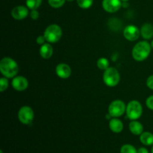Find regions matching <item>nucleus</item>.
<instances>
[{"label": "nucleus", "instance_id": "nucleus-32", "mask_svg": "<svg viewBox=\"0 0 153 153\" xmlns=\"http://www.w3.org/2000/svg\"><path fill=\"white\" fill-rule=\"evenodd\" d=\"M151 153H153V146H152V150H151Z\"/></svg>", "mask_w": 153, "mask_h": 153}, {"label": "nucleus", "instance_id": "nucleus-31", "mask_svg": "<svg viewBox=\"0 0 153 153\" xmlns=\"http://www.w3.org/2000/svg\"><path fill=\"white\" fill-rule=\"evenodd\" d=\"M121 1H128V0H121Z\"/></svg>", "mask_w": 153, "mask_h": 153}, {"label": "nucleus", "instance_id": "nucleus-4", "mask_svg": "<svg viewBox=\"0 0 153 153\" xmlns=\"http://www.w3.org/2000/svg\"><path fill=\"white\" fill-rule=\"evenodd\" d=\"M44 37L46 41L49 43H55L59 41L62 36V30L61 27L55 24L49 25L44 31Z\"/></svg>", "mask_w": 153, "mask_h": 153}, {"label": "nucleus", "instance_id": "nucleus-12", "mask_svg": "<svg viewBox=\"0 0 153 153\" xmlns=\"http://www.w3.org/2000/svg\"><path fill=\"white\" fill-rule=\"evenodd\" d=\"M56 73L58 77L61 79H68L71 76L72 70L70 66L62 63L59 64L56 67Z\"/></svg>", "mask_w": 153, "mask_h": 153}, {"label": "nucleus", "instance_id": "nucleus-1", "mask_svg": "<svg viewBox=\"0 0 153 153\" xmlns=\"http://www.w3.org/2000/svg\"><path fill=\"white\" fill-rule=\"evenodd\" d=\"M0 71L6 78H14L19 71V67L14 60L6 57L0 61Z\"/></svg>", "mask_w": 153, "mask_h": 153}, {"label": "nucleus", "instance_id": "nucleus-15", "mask_svg": "<svg viewBox=\"0 0 153 153\" xmlns=\"http://www.w3.org/2000/svg\"><path fill=\"white\" fill-rule=\"evenodd\" d=\"M53 48L49 43H44L40 49V55L44 59H49L52 56Z\"/></svg>", "mask_w": 153, "mask_h": 153}, {"label": "nucleus", "instance_id": "nucleus-11", "mask_svg": "<svg viewBox=\"0 0 153 153\" xmlns=\"http://www.w3.org/2000/svg\"><path fill=\"white\" fill-rule=\"evenodd\" d=\"M12 86L17 91H23L28 88V82L23 76H15L12 81Z\"/></svg>", "mask_w": 153, "mask_h": 153}, {"label": "nucleus", "instance_id": "nucleus-2", "mask_svg": "<svg viewBox=\"0 0 153 153\" xmlns=\"http://www.w3.org/2000/svg\"><path fill=\"white\" fill-rule=\"evenodd\" d=\"M151 44L146 41H140L134 46L132 57L135 61H143L149 57L151 52Z\"/></svg>", "mask_w": 153, "mask_h": 153}, {"label": "nucleus", "instance_id": "nucleus-14", "mask_svg": "<svg viewBox=\"0 0 153 153\" xmlns=\"http://www.w3.org/2000/svg\"><path fill=\"white\" fill-rule=\"evenodd\" d=\"M140 34L142 37L149 40L153 37V25L150 23H146L140 28Z\"/></svg>", "mask_w": 153, "mask_h": 153}, {"label": "nucleus", "instance_id": "nucleus-29", "mask_svg": "<svg viewBox=\"0 0 153 153\" xmlns=\"http://www.w3.org/2000/svg\"><path fill=\"white\" fill-rule=\"evenodd\" d=\"M151 46H152V48L153 49V40L152 41V43H151Z\"/></svg>", "mask_w": 153, "mask_h": 153}, {"label": "nucleus", "instance_id": "nucleus-5", "mask_svg": "<svg viewBox=\"0 0 153 153\" xmlns=\"http://www.w3.org/2000/svg\"><path fill=\"white\" fill-rule=\"evenodd\" d=\"M126 112L128 119L131 120H136L141 117L143 114V108L138 101L132 100L127 105Z\"/></svg>", "mask_w": 153, "mask_h": 153}, {"label": "nucleus", "instance_id": "nucleus-19", "mask_svg": "<svg viewBox=\"0 0 153 153\" xmlns=\"http://www.w3.org/2000/svg\"><path fill=\"white\" fill-rule=\"evenodd\" d=\"M109 61L107 58H100L97 61V67L100 70H105L106 69L108 68Z\"/></svg>", "mask_w": 153, "mask_h": 153}, {"label": "nucleus", "instance_id": "nucleus-3", "mask_svg": "<svg viewBox=\"0 0 153 153\" xmlns=\"http://www.w3.org/2000/svg\"><path fill=\"white\" fill-rule=\"evenodd\" d=\"M103 81L107 86H117L120 81V76L118 70L114 67H108L106 69L103 74Z\"/></svg>", "mask_w": 153, "mask_h": 153}, {"label": "nucleus", "instance_id": "nucleus-20", "mask_svg": "<svg viewBox=\"0 0 153 153\" xmlns=\"http://www.w3.org/2000/svg\"><path fill=\"white\" fill-rule=\"evenodd\" d=\"M120 153H137V150L131 144H124L120 149Z\"/></svg>", "mask_w": 153, "mask_h": 153}, {"label": "nucleus", "instance_id": "nucleus-6", "mask_svg": "<svg viewBox=\"0 0 153 153\" xmlns=\"http://www.w3.org/2000/svg\"><path fill=\"white\" fill-rule=\"evenodd\" d=\"M126 111V106L125 103L119 100L112 102L108 107V114L112 117H119L122 116Z\"/></svg>", "mask_w": 153, "mask_h": 153}, {"label": "nucleus", "instance_id": "nucleus-25", "mask_svg": "<svg viewBox=\"0 0 153 153\" xmlns=\"http://www.w3.org/2000/svg\"><path fill=\"white\" fill-rule=\"evenodd\" d=\"M146 85H147V87L149 89L153 91V75L149 76L147 79V80H146Z\"/></svg>", "mask_w": 153, "mask_h": 153}, {"label": "nucleus", "instance_id": "nucleus-7", "mask_svg": "<svg viewBox=\"0 0 153 153\" xmlns=\"http://www.w3.org/2000/svg\"><path fill=\"white\" fill-rule=\"evenodd\" d=\"M34 117V114L32 108L29 106H23L18 112L19 120L25 125H28L32 123Z\"/></svg>", "mask_w": 153, "mask_h": 153}, {"label": "nucleus", "instance_id": "nucleus-18", "mask_svg": "<svg viewBox=\"0 0 153 153\" xmlns=\"http://www.w3.org/2000/svg\"><path fill=\"white\" fill-rule=\"evenodd\" d=\"M42 0H26V5L31 10H37L40 6Z\"/></svg>", "mask_w": 153, "mask_h": 153}, {"label": "nucleus", "instance_id": "nucleus-23", "mask_svg": "<svg viewBox=\"0 0 153 153\" xmlns=\"http://www.w3.org/2000/svg\"><path fill=\"white\" fill-rule=\"evenodd\" d=\"M8 87V81L5 78H1L0 79V91L4 92L5 90H7Z\"/></svg>", "mask_w": 153, "mask_h": 153}, {"label": "nucleus", "instance_id": "nucleus-21", "mask_svg": "<svg viewBox=\"0 0 153 153\" xmlns=\"http://www.w3.org/2000/svg\"><path fill=\"white\" fill-rule=\"evenodd\" d=\"M94 0H77V4L81 8L88 9L92 6Z\"/></svg>", "mask_w": 153, "mask_h": 153}, {"label": "nucleus", "instance_id": "nucleus-9", "mask_svg": "<svg viewBox=\"0 0 153 153\" xmlns=\"http://www.w3.org/2000/svg\"><path fill=\"white\" fill-rule=\"evenodd\" d=\"M121 0H103L102 7L106 12L115 13L122 7Z\"/></svg>", "mask_w": 153, "mask_h": 153}, {"label": "nucleus", "instance_id": "nucleus-27", "mask_svg": "<svg viewBox=\"0 0 153 153\" xmlns=\"http://www.w3.org/2000/svg\"><path fill=\"white\" fill-rule=\"evenodd\" d=\"M46 38H45L44 35H43V36L40 35V36H39V37H37L36 41H37V43H38L39 45H43V44H44V43H45V41H46Z\"/></svg>", "mask_w": 153, "mask_h": 153}, {"label": "nucleus", "instance_id": "nucleus-24", "mask_svg": "<svg viewBox=\"0 0 153 153\" xmlns=\"http://www.w3.org/2000/svg\"><path fill=\"white\" fill-rule=\"evenodd\" d=\"M146 106H147L148 108L151 109V110L153 111V95L150 96V97H149L147 99H146Z\"/></svg>", "mask_w": 153, "mask_h": 153}, {"label": "nucleus", "instance_id": "nucleus-33", "mask_svg": "<svg viewBox=\"0 0 153 153\" xmlns=\"http://www.w3.org/2000/svg\"><path fill=\"white\" fill-rule=\"evenodd\" d=\"M0 153H3V151L2 150H0Z\"/></svg>", "mask_w": 153, "mask_h": 153}, {"label": "nucleus", "instance_id": "nucleus-17", "mask_svg": "<svg viewBox=\"0 0 153 153\" xmlns=\"http://www.w3.org/2000/svg\"><path fill=\"white\" fill-rule=\"evenodd\" d=\"M140 140L145 146L153 145V134L149 131H143L140 135Z\"/></svg>", "mask_w": 153, "mask_h": 153}, {"label": "nucleus", "instance_id": "nucleus-28", "mask_svg": "<svg viewBox=\"0 0 153 153\" xmlns=\"http://www.w3.org/2000/svg\"><path fill=\"white\" fill-rule=\"evenodd\" d=\"M137 153H149V151L146 148L140 147L137 149Z\"/></svg>", "mask_w": 153, "mask_h": 153}, {"label": "nucleus", "instance_id": "nucleus-13", "mask_svg": "<svg viewBox=\"0 0 153 153\" xmlns=\"http://www.w3.org/2000/svg\"><path fill=\"white\" fill-rule=\"evenodd\" d=\"M109 128L113 132L120 133L123 129V124L119 119L117 117H113L109 122Z\"/></svg>", "mask_w": 153, "mask_h": 153}, {"label": "nucleus", "instance_id": "nucleus-22", "mask_svg": "<svg viewBox=\"0 0 153 153\" xmlns=\"http://www.w3.org/2000/svg\"><path fill=\"white\" fill-rule=\"evenodd\" d=\"M66 0H48L49 5L54 8H59L62 7L65 3Z\"/></svg>", "mask_w": 153, "mask_h": 153}, {"label": "nucleus", "instance_id": "nucleus-16", "mask_svg": "<svg viewBox=\"0 0 153 153\" xmlns=\"http://www.w3.org/2000/svg\"><path fill=\"white\" fill-rule=\"evenodd\" d=\"M129 130L134 135H140L143 132V126L140 122L136 120L131 121L129 123Z\"/></svg>", "mask_w": 153, "mask_h": 153}, {"label": "nucleus", "instance_id": "nucleus-10", "mask_svg": "<svg viewBox=\"0 0 153 153\" xmlns=\"http://www.w3.org/2000/svg\"><path fill=\"white\" fill-rule=\"evenodd\" d=\"M28 7H25L22 5L16 6L13 7V10H11V16L13 19H17V20H21L28 16Z\"/></svg>", "mask_w": 153, "mask_h": 153}, {"label": "nucleus", "instance_id": "nucleus-30", "mask_svg": "<svg viewBox=\"0 0 153 153\" xmlns=\"http://www.w3.org/2000/svg\"><path fill=\"white\" fill-rule=\"evenodd\" d=\"M66 1H74V0H66Z\"/></svg>", "mask_w": 153, "mask_h": 153}, {"label": "nucleus", "instance_id": "nucleus-8", "mask_svg": "<svg viewBox=\"0 0 153 153\" xmlns=\"http://www.w3.org/2000/svg\"><path fill=\"white\" fill-rule=\"evenodd\" d=\"M140 31L135 25H130L126 27L123 30V35L126 40L129 41H134L140 37Z\"/></svg>", "mask_w": 153, "mask_h": 153}, {"label": "nucleus", "instance_id": "nucleus-26", "mask_svg": "<svg viewBox=\"0 0 153 153\" xmlns=\"http://www.w3.org/2000/svg\"><path fill=\"white\" fill-rule=\"evenodd\" d=\"M30 16L33 19H37L39 17V12L37 10H31Z\"/></svg>", "mask_w": 153, "mask_h": 153}]
</instances>
